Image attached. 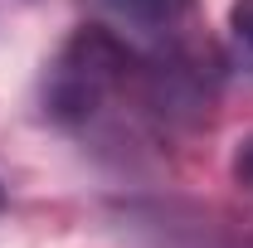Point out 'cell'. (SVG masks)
<instances>
[{
  "label": "cell",
  "mask_w": 253,
  "mask_h": 248,
  "mask_svg": "<svg viewBox=\"0 0 253 248\" xmlns=\"http://www.w3.org/2000/svg\"><path fill=\"white\" fill-rule=\"evenodd\" d=\"M229 34L244 49V59L253 63V0H234L229 5Z\"/></svg>",
  "instance_id": "cell-3"
},
{
  "label": "cell",
  "mask_w": 253,
  "mask_h": 248,
  "mask_svg": "<svg viewBox=\"0 0 253 248\" xmlns=\"http://www.w3.org/2000/svg\"><path fill=\"white\" fill-rule=\"evenodd\" d=\"M0 205H5V195H0Z\"/></svg>",
  "instance_id": "cell-5"
},
{
  "label": "cell",
  "mask_w": 253,
  "mask_h": 248,
  "mask_svg": "<svg viewBox=\"0 0 253 248\" xmlns=\"http://www.w3.org/2000/svg\"><path fill=\"white\" fill-rule=\"evenodd\" d=\"M229 165H234V180H239L244 190H253V131L234 146V161H229Z\"/></svg>",
  "instance_id": "cell-4"
},
{
  "label": "cell",
  "mask_w": 253,
  "mask_h": 248,
  "mask_svg": "<svg viewBox=\"0 0 253 248\" xmlns=\"http://www.w3.org/2000/svg\"><path fill=\"white\" fill-rule=\"evenodd\" d=\"M93 5L107 15V20H117V25L161 34V30H175V25L190 15L195 0H93Z\"/></svg>",
  "instance_id": "cell-2"
},
{
  "label": "cell",
  "mask_w": 253,
  "mask_h": 248,
  "mask_svg": "<svg viewBox=\"0 0 253 248\" xmlns=\"http://www.w3.org/2000/svg\"><path fill=\"white\" fill-rule=\"evenodd\" d=\"M131 49H126L107 25H83L63 39L54 54L49 73H44V107L49 117L63 126H83L126 88L131 78Z\"/></svg>",
  "instance_id": "cell-1"
}]
</instances>
